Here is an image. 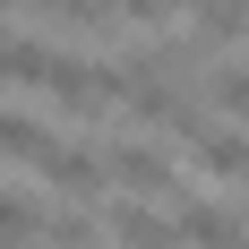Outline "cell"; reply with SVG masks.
I'll return each instance as SVG.
<instances>
[{"label":"cell","mask_w":249,"mask_h":249,"mask_svg":"<svg viewBox=\"0 0 249 249\" xmlns=\"http://www.w3.org/2000/svg\"><path fill=\"white\" fill-rule=\"evenodd\" d=\"M52 224V206L43 198H18V189H0V249H35Z\"/></svg>","instance_id":"30bf717a"},{"label":"cell","mask_w":249,"mask_h":249,"mask_svg":"<svg viewBox=\"0 0 249 249\" xmlns=\"http://www.w3.org/2000/svg\"><path fill=\"white\" fill-rule=\"evenodd\" d=\"M112 249H189V241H180V224L155 215V198H121L112 206Z\"/></svg>","instance_id":"5b68a950"},{"label":"cell","mask_w":249,"mask_h":249,"mask_svg":"<svg viewBox=\"0 0 249 249\" xmlns=\"http://www.w3.org/2000/svg\"><path fill=\"white\" fill-rule=\"evenodd\" d=\"M103 172H112V189H129V198H180L172 155L155 146V138H121V146H103Z\"/></svg>","instance_id":"7a4b0ae2"},{"label":"cell","mask_w":249,"mask_h":249,"mask_svg":"<svg viewBox=\"0 0 249 249\" xmlns=\"http://www.w3.org/2000/svg\"><path fill=\"white\" fill-rule=\"evenodd\" d=\"M241 9H249V0H241Z\"/></svg>","instance_id":"8fae6325"},{"label":"cell","mask_w":249,"mask_h":249,"mask_svg":"<svg viewBox=\"0 0 249 249\" xmlns=\"http://www.w3.org/2000/svg\"><path fill=\"white\" fill-rule=\"evenodd\" d=\"M206 103H215V121H249V60H206Z\"/></svg>","instance_id":"9c48e42d"},{"label":"cell","mask_w":249,"mask_h":249,"mask_svg":"<svg viewBox=\"0 0 249 249\" xmlns=\"http://www.w3.org/2000/svg\"><path fill=\"white\" fill-rule=\"evenodd\" d=\"M52 60H60L52 43H35V35H18V26H0V86H43Z\"/></svg>","instance_id":"ba28073f"},{"label":"cell","mask_w":249,"mask_h":249,"mask_svg":"<svg viewBox=\"0 0 249 249\" xmlns=\"http://www.w3.org/2000/svg\"><path fill=\"white\" fill-rule=\"evenodd\" d=\"M35 172H43V189H60V198H95V189H112V172H103V155L86 146V138H60Z\"/></svg>","instance_id":"277c9868"},{"label":"cell","mask_w":249,"mask_h":249,"mask_svg":"<svg viewBox=\"0 0 249 249\" xmlns=\"http://www.w3.org/2000/svg\"><path fill=\"white\" fill-rule=\"evenodd\" d=\"M52 146H60V129H52V121H35V112H18V103H0V155H9V163L35 172Z\"/></svg>","instance_id":"52a82bcc"},{"label":"cell","mask_w":249,"mask_h":249,"mask_svg":"<svg viewBox=\"0 0 249 249\" xmlns=\"http://www.w3.org/2000/svg\"><path fill=\"white\" fill-rule=\"evenodd\" d=\"M43 95L60 103L69 121H103V112L129 95V69H121V60H77V52H60L52 77H43Z\"/></svg>","instance_id":"6da1fadb"},{"label":"cell","mask_w":249,"mask_h":249,"mask_svg":"<svg viewBox=\"0 0 249 249\" xmlns=\"http://www.w3.org/2000/svg\"><path fill=\"white\" fill-rule=\"evenodd\" d=\"M180 241L189 249H249V224L232 215V206L198 198V206H180Z\"/></svg>","instance_id":"8992f818"},{"label":"cell","mask_w":249,"mask_h":249,"mask_svg":"<svg viewBox=\"0 0 249 249\" xmlns=\"http://www.w3.org/2000/svg\"><path fill=\"white\" fill-rule=\"evenodd\" d=\"M189 163H198L215 189H249V129L241 121H215L206 138H189Z\"/></svg>","instance_id":"3957f363"}]
</instances>
